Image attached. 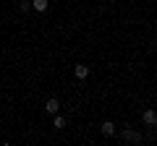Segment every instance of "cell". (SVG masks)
<instances>
[{
	"instance_id": "8",
	"label": "cell",
	"mask_w": 157,
	"mask_h": 146,
	"mask_svg": "<svg viewBox=\"0 0 157 146\" xmlns=\"http://www.w3.org/2000/svg\"><path fill=\"white\" fill-rule=\"evenodd\" d=\"M18 8H21V11L26 13V11H32V3H26V0H24V3H21V5H18Z\"/></svg>"
},
{
	"instance_id": "7",
	"label": "cell",
	"mask_w": 157,
	"mask_h": 146,
	"mask_svg": "<svg viewBox=\"0 0 157 146\" xmlns=\"http://www.w3.org/2000/svg\"><path fill=\"white\" fill-rule=\"evenodd\" d=\"M52 123H55V128H63V125H66V118L55 112V120H52Z\"/></svg>"
},
{
	"instance_id": "3",
	"label": "cell",
	"mask_w": 157,
	"mask_h": 146,
	"mask_svg": "<svg viewBox=\"0 0 157 146\" xmlns=\"http://www.w3.org/2000/svg\"><path fill=\"white\" fill-rule=\"evenodd\" d=\"M45 110H47V115H55L58 110H60V102H58L55 97H50V99L45 102Z\"/></svg>"
},
{
	"instance_id": "6",
	"label": "cell",
	"mask_w": 157,
	"mask_h": 146,
	"mask_svg": "<svg viewBox=\"0 0 157 146\" xmlns=\"http://www.w3.org/2000/svg\"><path fill=\"white\" fill-rule=\"evenodd\" d=\"M32 8L39 11V13H45L47 11V0H32Z\"/></svg>"
},
{
	"instance_id": "2",
	"label": "cell",
	"mask_w": 157,
	"mask_h": 146,
	"mask_svg": "<svg viewBox=\"0 0 157 146\" xmlns=\"http://www.w3.org/2000/svg\"><path fill=\"white\" fill-rule=\"evenodd\" d=\"M141 123H144L147 128H155L157 125V112L155 110H144V112H141Z\"/></svg>"
},
{
	"instance_id": "1",
	"label": "cell",
	"mask_w": 157,
	"mask_h": 146,
	"mask_svg": "<svg viewBox=\"0 0 157 146\" xmlns=\"http://www.w3.org/2000/svg\"><path fill=\"white\" fill-rule=\"evenodd\" d=\"M121 141H126V144H141V133L139 130H131V128H123L121 130Z\"/></svg>"
},
{
	"instance_id": "5",
	"label": "cell",
	"mask_w": 157,
	"mask_h": 146,
	"mask_svg": "<svg viewBox=\"0 0 157 146\" xmlns=\"http://www.w3.org/2000/svg\"><path fill=\"white\" fill-rule=\"evenodd\" d=\"M100 133H102V136H107V138H110V136H115V125H113L110 120H105V123L100 125Z\"/></svg>"
},
{
	"instance_id": "4",
	"label": "cell",
	"mask_w": 157,
	"mask_h": 146,
	"mask_svg": "<svg viewBox=\"0 0 157 146\" xmlns=\"http://www.w3.org/2000/svg\"><path fill=\"white\" fill-rule=\"evenodd\" d=\"M73 73H76V78H89V65H84V63H78L76 68H73Z\"/></svg>"
}]
</instances>
